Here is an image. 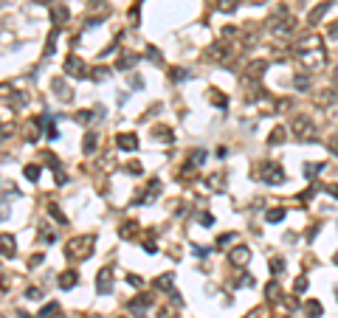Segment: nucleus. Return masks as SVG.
<instances>
[{"instance_id":"4468645a","label":"nucleus","mask_w":338,"mask_h":318,"mask_svg":"<svg viewBox=\"0 0 338 318\" xmlns=\"http://www.w3.org/2000/svg\"><path fill=\"white\" fill-rule=\"evenodd\" d=\"M51 87H54V93H57L62 101H71V87L65 85V79H54V85Z\"/></svg>"},{"instance_id":"864d4df0","label":"nucleus","mask_w":338,"mask_h":318,"mask_svg":"<svg viewBox=\"0 0 338 318\" xmlns=\"http://www.w3.org/2000/svg\"><path fill=\"white\" fill-rule=\"evenodd\" d=\"M332 262H335V265H338V254H335V256H332Z\"/></svg>"},{"instance_id":"f3484780","label":"nucleus","mask_w":338,"mask_h":318,"mask_svg":"<svg viewBox=\"0 0 338 318\" xmlns=\"http://www.w3.org/2000/svg\"><path fill=\"white\" fill-rule=\"evenodd\" d=\"M324 169H327V163H304V166H302V172H304V177H316L318 175V172H324Z\"/></svg>"},{"instance_id":"a878e982","label":"nucleus","mask_w":338,"mask_h":318,"mask_svg":"<svg viewBox=\"0 0 338 318\" xmlns=\"http://www.w3.org/2000/svg\"><path fill=\"white\" fill-rule=\"evenodd\" d=\"M57 37H59V29H54L48 34V43H45V57H51L54 54V45H57Z\"/></svg>"},{"instance_id":"cd10ccee","label":"nucleus","mask_w":338,"mask_h":318,"mask_svg":"<svg viewBox=\"0 0 338 318\" xmlns=\"http://www.w3.org/2000/svg\"><path fill=\"white\" fill-rule=\"evenodd\" d=\"M107 76H110V68H104V65L93 68V73H90V79H96V82H104Z\"/></svg>"},{"instance_id":"58836bf2","label":"nucleus","mask_w":338,"mask_h":318,"mask_svg":"<svg viewBox=\"0 0 338 318\" xmlns=\"http://www.w3.org/2000/svg\"><path fill=\"white\" fill-rule=\"evenodd\" d=\"M234 240H237V234H223V237L217 240V248H226L229 242H234Z\"/></svg>"},{"instance_id":"0eeeda50","label":"nucleus","mask_w":338,"mask_h":318,"mask_svg":"<svg viewBox=\"0 0 338 318\" xmlns=\"http://www.w3.org/2000/svg\"><path fill=\"white\" fill-rule=\"evenodd\" d=\"M96 290H99L101 296L113 293V268H101L96 273Z\"/></svg>"},{"instance_id":"3c124183","label":"nucleus","mask_w":338,"mask_h":318,"mask_svg":"<svg viewBox=\"0 0 338 318\" xmlns=\"http://www.w3.org/2000/svg\"><path fill=\"white\" fill-rule=\"evenodd\" d=\"M327 194H332V197H338V186H327Z\"/></svg>"},{"instance_id":"bb28decb","label":"nucleus","mask_w":338,"mask_h":318,"mask_svg":"<svg viewBox=\"0 0 338 318\" xmlns=\"http://www.w3.org/2000/svg\"><path fill=\"white\" fill-rule=\"evenodd\" d=\"M23 175L29 177V180H40V166H37V163H29V166H26V169H23Z\"/></svg>"},{"instance_id":"f8f14e48","label":"nucleus","mask_w":338,"mask_h":318,"mask_svg":"<svg viewBox=\"0 0 338 318\" xmlns=\"http://www.w3.org/2000/svg\"><path fill=\"white\" fill-rule=\"evenodd\" d=\"M265 71H268V59H254V62H248V76L251 79H262Z\"/></svg>"},{"instance_id":"9d476101","label":"nucleus","mask_w":338,"mask_h":318,"mask_svg":"<svg viewBox=\"0 0 338 318\" xmlns=\"http://www.w3.org/2000/svg\"><path fill=\"white\" fill-rule=\"evenodd\" d=\"M68 17H71V12H68V6H65V3H54V6H51V20H54V26H65V23H68Z\"/></svg>"},{"instance_id":"2eb2a0df","label":"nucleus","mask_w":338,"mask_h":318,"mask_svg":"<svg viewBox=\"0 0 338 318\" xmlns=\"http://www.w3.org/2000/svg\"><path fill=\"white\" fill-rule=\"evenodd\" d=\"M136 231H138V223H136V220H130V223H124V226L119 228V237H122V240H133Z\"/></svg>"},{"instance_id":"8fccbe9b","label":"nucleus","mask_w":338,"mask_h":318,"mask_svg":"<svg viewBox=\"0 0 338 318\" xmlns=\"http://www.w3.org/2000/svg\"><path fill=\"white\" fill-rule=\"evenodd\" d=\"M130 20H133V23L138 20V6H133V9H130Z\"/></svg>"},{"instance_id":"7ed1b4c3","label":"nucleus","mask_w":338,"mask_h":318,"mask_svg":"<svg viewBox=\"0 0 338 318\" xmlns=\"http://www.w3.org/2000/svg\"><path fill=\"white\" fill-rule=\"evenodd\" d=\"M257 175L262 177V183H271V186H279V183L288 180V175H285V169H282L279 161H262Z\"/></svg>"},{"instance_id":"393cba45","label":"nucleus","mask_w":338,"mask_h":318,"mask_svg":"<svg viewBox=\"0 0 338 318\" xmlns=\"http://www.w3.org/2000/svg\"><path fill=\"white\" fill-rule=\"evenodd\" d=\"M265 220L268 223H282V220H285V208H271V211H265Z\"/></svg>"},{"instance_id":"c9c22d12","label":"nucleus","mask_w":338,"mask_h":318,"mask_svg":"<svg viewBox=\"0 0 338 318\" xmlns=\"http://www.w3.org/2000/svg\"><path fill=\"white\" fill-rule=\"evenodd\" d=\"M189 161H192L194 166H200V163H206V149H194V155L189 158Z\"/></svg>"},{"instance_id":"9b49d317","label":"nucleus","mask_w":338,"mask_h":318,"mask_svg":"<svg viewBox=\"0 0 338 318\" xmlns=\"http://www.w3.org/2000/svg\"><path fill=\"white\" fill-rule=\"evenodd\" d=\"M57 284H59L62 290H71V287H76V284H79V273H76V270H65V273H59Z\"/></svg>"},{"instance_id":"a19ab883","label":"nucleus","mask_w":338,"mask_h":318,"mask_svg":"<svg viewBox=\"0 0 338 318\" xmlns=\"http://www.w3.org/2000/svg\"><path fill=\"white\" fill-rule=\"evenodd\" d=\"M29 101V96H23V93H17V96H12V107H23Z\"/></svg>"},{"instance_id":"09e8293b","label":"nucleus","mask_w":338,"mask_h":318,"mask_svg":"<svg viewBox=\"0 0 338 318\" xmlns=\"http://www.w3.org/2000/svg\"><path fill=\"white\" fill-rule=\"evenodd\" d=\"M200 223H203V226H211V223H214V217H211V214H203Z\"/></svg>"},{"instance_id":"423d86ee","label":"nucleus","mask_w":338,"mask_h":318,"mask_svg":"<svg viewBox=\"0 0 338 318\" xmlns=\"http://www.w3.org/2000/svg\"><path fill=\"white\" fill-rule=\"evenodd\" d=\"M335 6V0H321L316 9H310V15H307V26H318V23L327 17V12Z\"/></svg>"},{"instance_id":"39448f33","label":"nucleus","mask_w":338,"mask_h":318,"mask_svg":"<svg viewBox=\"0 0 338 318\" xmlns=\"http://www.w3.org/2000/svg\"><path fill=\"white\" fill-rule=\"evenodd\" d=\"M293 133H296V138H302V141H313L316 138V127H313V121L310 119H304V116H293Z\"/></svg>"},{"instance_id":"b1692460","label":"nucleus","mask_w":338,"mask_h":318,"mask_svg":"<svg viewBox=\"0 0 338 318\" xmlns=\"http://www.w3.org/2000/svg\"><path fill=\"white\" fill-rule=\"evenodd\" d=\"M15 240H12V237H9V234H3V256H15L17 251H15Z\"/></svg>"},{"instance_id":"473e14b6","label":"nucleus","mask_w":338,"mask_h":318,"mask_svg":"<svg viewBox=\"0 0 338 318\" xmlns=\"http://www.w3.org/2000/svg\"><path fill=\"white\" fill-rule=\"evenodd\" d=\"M57 312H59V304H45L40 318H51V315H57Z\"/></svg>"},{"instance_id":"37998d69","label":"nucleus","mask_w":338,"mask_h":318,"mask_svg":"<svg viewBox=\"0 0 338 318\" xmlns=\"http://www.w3.org/2000/svg\"><path fill=\"white\" fill-rule=\"evenodd\" d=\"M327 149H330L332 155H338V135H332V138H327Z\"/></svg>"},{"instance_id":"5701e85b","label":"nucleus","mask_w":338,"mask_h":318,"mask_svg":"<svg viewBox=\"0 0 338 318\" xmlns=\"http://www.w3.org/2000/svg\"><path fill=\"white\" fill-rule=\"evenodd\" d=\"M285 135H288V130H285V127H274V133H271L268 144H271V147H276V144H282V141H285Z\"/></svg>"},{"instance_id":"c03bdc74","label":"nucleus","mask_w":338,"mask_h":318,"mask_svg":"<svg viewBox=\"0 0 338 318\" xmlns=\"http://www.w3.org/2000/svg\"><path fill=\"white\" fill-rule=\"evenodd\" d=\"M327 37H330V40H338V23H330V29H327Z\"/></svg>"},{"instance_id":"412c9836","label":"nucleus","mask_w":338,"mask_h":318,"mask_svg":"<svg viewBox=\"0 0 338 318\" xmlns=\"http://www.w3.org/2000/svg\"><path fill=\"white\" fill-rule=\"evenodd\" d=\"M293 87H296L299 93L310 90V76H304V73H296V76H293Z\"/></svg>"},{"instance_id":"a211bd4d","label":"nucleus","mask_w":338,"mask_h":318,"mask_svg":"<svg viewBox=\"0 0 338 318\" xmlns=\"http://www.w3.org/2000/svg\"><path fill=\"white\" fill-rule=\"evenodd\" d=\"M172 282H175V273H161L152 284H155L158 290H169V287H172Z\"/></svg>"},{"instance_id":"5fc2aeb1","label":"nucleus","mask_w":338,"mask_h":318,"mask_svg":"<svg viewBox=\"0 0 338 318\" xmlns=\"http://www.w3.org/2000/svg\"><path fill=\"white\" fill-rule=\"evenodd\" d=\"M59 318H68V315H59Z\"/></svg>"},{"instance_id":"603ef678","label":"nucleus","mask_w":338,"mask_h":318,"mask_svg":"<svg viewBox=\"0 0 338 318\" xmlns=\"http://www.w3.org/2000/svg\"><path fill=\"white\" fill-rule=\"evenodd\" d=\"M332 82L338 85V65H335V71H332Z\"/></svg>"},{"instance_id":"f03ea898","label":"nucleus","mask_w":338,"mask_h":318,"mask_svg":"<svg viewBox=\"0 0 338 318\" xmlns=\"http://www.w3.org/2000/svg\"><path fill=\"white\" fill-rule=\"evenodd\" d=\"M96 245V234H85V237H73L68 245H65V256L68 259H87L93 254Z\"/></svg>"},{"instance_id":"dca6fc26","label":"nucleus","mask_w":338,"mask_h":318,"mask_svg":"<svg viewBox=\"0 0 338 318\" xmlns=\"http://www.w3.org/2000/svg\"><path fill=\"white\" fill-rule=\"evenodd\" d=\"M136 62H138L136 54H122L119 57V71H130V68H136Z\"/></svg>"},{"instance_id":"6e6552de","label":"nucleus","mask_w":338,"mask_h":318,"mask_svg":"<svg viewBox=\"0 0 338 318\" xmlns=\"http://www.w3.org/2000/svg\"><path fill=\"white\" fill-rule=\"evenodd\" d=\"M229 259H231V265L245 268V265L251 262V251H248L245 245H237V248H231V251H229Z\"/></svg>"},{"instance_id":"f257e3e1","label":"nucleus","mask_w":338,"mask_h":318,"mask_svg":"<svg viewBox=\"0 0 338 318\" xmlns=\"http://www.w3.org/2000/svg\"><path fill=\"white\" fill-rule=\"evenodd\" d=\"M296 59L307 68V71H318L327 62V51H324V40L318 34H304L296 43Z\"/></svg>"},{"instance_id":"4be33fe9","label":"nucleus","mask_w":338,"mask_h":318,"mask_svg":"<svg viewBox=\"0 0 338 318\" xmlns=\"http://www.w3.org/2000/svg\"><path fill=\"white\" fill-rule=\"evenodd\" d=\"M209 93H211L209 101H211L214 107H220V110H226V107H229V99H226V96H223L220 90H209Z\"/></svg>"},{"instance_id":"6ab92c4d","label":"nucleus","mask_w":338,"mask_h":318,"mask_svg":"<svg viewBox=\"0 0 338 318\" xmlns=\"http://www.w3.org/2000/svg\"><path fill=\"white\" fill-rule=\"evenodd\" d=\"M304 312H307V318H321V304H318L316 298H310V301L304 304Z\"/></svg>"},{"instance_id":"72a5a7b5","label":"nucleus","mask_w":338,"mask_h":318,"mask_svg":"<svg viewBox=\"0 0 338 318\" xmlns=\"http://www.w3.org/2000/svg\"><path fill=\"white\" fill-rule=\"evenodd\" d=\"M316 101H318V104H324V101H327V104L335 101V90H321V96H316Z\"/></svg>"},{"instance_id":"7c9ffc66","label":"nucleus","mask_w":338,"mask_h":318,"mask_svg":"<svg viewBox=\"0 0 338 318\" xmlns=\"http://www.w3.org/2000/svg\"><path fill=\"white\" fill-rule=\"evenodd\" d=\"M271 273H274V276H282V273H285V262H282L279 256H274V259H271Z\"/></svg>"},{"instance_id":"c756f323","label":"nucleus","mask_w":338,"mask_h":318,"mask_svg":"<svg viewBox=\"0 0 338 318\" xmlns=\"http://www.w3.org/2000/svg\"><path fill=\"white\" fill-rule=\"evenodd\" d=\"M73 121H76V124H90V121H93V113H90V110H79V113L73 116Z\"/></svg>"},{"instance_id":"f704fd0d","label":"nucleus","mask_w":338,"mask_h":318,"mask_svg":"<svg viewBox=\"0 0 338 318\" xmlns=\"http://www.w3.org/2000/svg\"><path fill=\"white\" fill-rule=\"evenodd\" d=\"M293 290H296V296L307 293V279H304V276H299V279H296V284H293Z\"/></svg>"},{"instance_id":"79ce46f5","label":"nucleus","mask_w":338,"mask_h":318,"mask_svg":"<svg viewBox=\"0 0 338 318\" xmlns=\"http://www.w3.org/2000/svg\"><path fill=\"white\" fill-rule=\"evenodd\" d=\"M26 298H31V301H40V298H43V293H40V287H29Z\"/></svg>"},{"instance_id":"20e7f679","label":"nucleus","mask_w":338,"mask_h":318,"mask_svg":"<svg viewBox=\"0 0 338 318\" xmlns=\"http://www.w3.org/2000/svg\"><path fill=\"white\" fill-rule=\"evenodd\" d=\"M62 71L68 73L71 79H87V76H90V73H87V65H85V59H79L76 54H71V57L65 59Z\"/></svg>"},{"instance_id":"aec40b11","label":"nucleus","mask_w":338,"mask_h":318,"mask_svg":"<svg viewBox=\"0 0 338 318\" xmlns=\"http://www.w3.org/2000/svg\"><path fill=\"white\" fill-rule=\"evenodd\" d=\"M152 133L158 135V141H164V144H172V141H175V133H172L169 127H155Z\"/></svg>"},{"instance_id":"4c0bfd02","label":"nucleus","mask_w":338,"mask_h":318,"mask_svg":"<svg viewBox=\"0 0 338 318\" xmlns=\"http://www.w3.org/2000/svg\"><path fill=\"white\" fill-rule=\"evenodd\" d=\"M147 57H150V62H161V54L155 45H147Z\"/></svg>"},{"instance_id":"2f4dec72","label":"nucleus","mask_w":338,"mask_h":318,"mask_svg":"<svg viewBox=\"0 0 338 318\" xmlns=\"http://www.w3.org/2000/svg\"><path fill=\"white\" fill-rule=\"evenodd\" d=\"M265 296H268V301H276V298H279V284L271 282V284L265 287Z\"/></svg>"},{"instance_id":"ddd939ff","label":"nucleus","mask_w":338,"mask_h":318,"mask_svg":"<svg viewBox=\"0 0 338 318\" xmlns=\"http://www.w3.org/2000/svg\"><path fill=\"white\" fill-rule=\"evenodd\" d=\"M96 147H99V135H96V133H87L85 141H82V152H85V155H93Z\"/></svg>"},{"instance_id":"c85d7f7f","label":"nucleus","mask_w":338,"mask_h":318,"mask_svg":"<svg viewBox=\"0 0 338 318\" xmlns=\"http://www.w3.org/2000/svg\"><path fill=\"white\" fill-rule=\"evenodd\" d=\"M189 76H192V73L183 71V68H172V71H169V79H172V82H183V79H189Z\"/></svg>"},{"instance_id":"e433bc0d","label":"nucleus","mask_w":338,"mask_h":318,"mask_svg":"<svg viewBox=\"0 0 338 318\" xmlns=\"http://www.w3.org/2000/svg\"><path fill=\"white\" fill-rule=\"evenodd\" d=\"M220 12H234V9H237V0H220Z\"/></svg>"},{"instance_id":"de8ad7c7","label":"nucleus","mask_w":338,"mask_h":318,"mask_svg":"<svg viewBox=\"0 0 338 318\" xmlns=\"http://www.w3.org/2000/svg\"><path fill=\"white\" fill-rule=\"evenodd\" d=\"M127 172H130V175H138V172H141V166H138V163H130Z\"/></svg>"},{"instance_id":"a18cd8bd","label":"nucleus","mask_w":338,"mask_h":318,"mask_svg":"<svg viewBox=\"0 0 338 318\" xmlns=\"http://www.w3.org/2000/svg\"><path fill=\"white\" fill-rule=\"evenodd\" d=\"M127 282L133 284V287H141V276H133V273H130V276H127Z\"/></svg>"},{"instance_id":"49530a36","label":"nucleus","mask_w":338,"mask_h":318,"mask_svg":"<svg viewBox=\"0 0 338 318\" xmlns=\"http://www.w3.org/2000/svg\"><path fill=\"white\" fill-rule=\"evenodd\" d=\"M144 251H147V254H158V248H155V242H144Z\"/></svg>"},{"instance_id":"ea45409f","label":"nucleus","mask_w":338,"mask_h":318,"mask_svg":"<svg viewBox=\"0 0 338 318\" xmlns=\"http://www.w3.org/2000/svg\"><path fill=\"white\" fill-rule=\"evenodd\" d=\"M48 211H51V217H54V220H59V223H62V226H65V223H68V220H65V214H62V211H59L57 205H51Z\"/></svg>"},{"instance_id":"1a4fd4ad","label":"nucleus","mask_w":338,"mask_h":318,"mask_svg":"<svg viewBox=\"0 0 338 318\" xmlns=\"http://www.w3.org/2000/svg\"><path fill=\"white\" fill-rule=\"evenodd\" d=\"M116 144H119V149H124V152H136L138 149V135L136 133H119L116 135Z\"/></svg>"}]
</instances>
